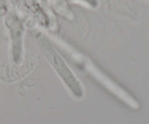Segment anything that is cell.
<instances>
[{
  "label": "cell",
  "instance_id": "cell-1",
  "mask_svg": "<svg viewBox=\"0 0 149 124\" xmlns=\"http://www.w3.org/2000/svg\"><path fill=\"white\" fill-rule=\"evenodd\" d=\"M36 42L43 55L71 93L77 98L82 97L84 91L81 84L58 52L55 50L49 41L45 36H38L36 37Z\"/></svg>",
  "mask_w": 149,
  "mask_h": 124
}]
</instances>
